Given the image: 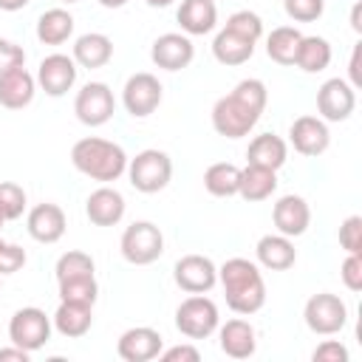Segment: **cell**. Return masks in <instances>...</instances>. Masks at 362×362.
Returning a JSON list of instances; mask_svg holds the SVG:
<instances>
[{"instance_id":"cell-1","label":"cell","mask_w":362,"mask_h":362,"mask_svg":"<svg viewBox=\"0 0 362 362\" xmlns=\"http://www.w3.org/2000/svg\"><path fill=\"white\" fill-rule=\"evenodd\" d=\"M218 283L223 286L226 305L235 314H255L266 303V283L257 263L246 257H229L218 269Z\"/></svg>"},{"instance_id":"cell-2","label":"cell","mask_w":362,"mask_h":362,"mask_svg":"<svg viewBox=\"0 0 362 362\" xmlns=\"http://www.w3.org/2000/svg\"><path fill=\"white\" fill-rule=\"evenodd\" d=\"M71 164L93 178V181H116L127 170V153L122 144L99 139V136H85L71 147Z\"/></svg>"},{"instance_id":"cell-3","label":"cell","mask_w":362,"mask_h":362,"mask_svg":"<svg viewBox=\"0 0 362 362\" xmlns=\"http://www.w3.org/2000/svg\"><path fill=\"white\" fill-rule=\"evenodd\" d=\"M127 178L133 184V189L144 192V195H153V192H161L170 178H173V158L164 153V150H156V147H147L141 153H136V158H127Z\"/></svg>"},{"instance_id":"cell-4","label":"cell","mask_w":362,"mask_h":362,"mask_svg":"<svg viewBox=\"0 0 362 362\" xmlns=\"http://www.w3.org/2000/svg\"><path fill=\"white\" fill-rule=\"evenodd\" d=\"M122 257L133 266H150L164 255V235L153 221H133L119 240Z\"/></svg>"},{"instance_id":"cell-5","label":"cell","mask_w":362,"mask_h":362,"mask_svg":"<svg viewBox=\"0 0 362 362\" xmlns=\"http://www.w3.org/2000/svg\"><path fill=\"white\" fill-rule=\"evenodd\" d=\"M257 119H260V110L252 107L249 102H243L235 90L221 96L212 105V127L218 136H226V139L249 136V130L257 124Z\"/></svg>"},{"instance_id":"cell-6","label":"cell","mask_w":362,"mask_h":362,"mask_svg":"<svg viewBox=\"0 0 362 362\" xmlns=\"http://www.w3.org/2000/svg\"><path fill=\"white\" fill-rule=\"evenodd\" d=\"M221 314L218 305L204 294H189L175 308V328L189 339H206L218 331Z\"/></svg>"},{"instance_id":"cell-7","label":"cell","mask_w":362,"mask_h":362,"mask_svg":"<svg viewBox=\"0 0 362 362\" xmlns=\"http://www.w3.org/2000/svg\"><path fill=\"white\" fill-rule=\"evenodd\" d=\"M303 320L308 325V331L320 334V337H331V334H339L348 322V305L342 303L339 294H331V291H320V294H311L305 308H303Z\"/></svg>"},{"instance_id":"cell-8","label":"cell","mask_w":362,"mask_h":362,"mask_svg":"<svg viewBox=\"0 0 362 362\" xmlns=\"http://www.w3.org/2000/svg\"><path fill=\"white\" fill-rule=\"evenodd\" d=\"M51 328H54V322H51V317L42 308L25 305V308H17L11 314V320H8V339H11V345H20V348L34 354V351L45 348V342L51 339Z\"/></svg>"},{"instance_id":"cell-9","label":"cell","mask_w":362,"mask_h":362,"mask_svg":"<svg viewBox=\"0 0 362 362\" xmlns=\"http://www.w3.org/2000/svg\"><path fill=\"white\" fill-rule=\"evenodd\" d=\"M113 110H116V99H113V90L105 82H88V85H82V90L74 99V113L88 127L107 124L113 119Z\"/></svg>"},{"instance_id":"cell-10","label":"cell","mask_w":362,"mask_h":362,"mask_svg":"<svg viewBox=\"0 0 362 362\" xmlns=\"http://www.w3.org/2000/svg\"><path fill=\"white\" fill-rule=\"evenodd\" d=\"M161 96H164L161 82L153 74H147V71H139V74L127 76V82L122 88V105L136 119L150 116L161 105Z\"/></svg>"},{"instance_id":"cell-11","label":"cell","mask_w":362,"mask_h":362,"mask_svg":"<svg viewBox=\"0 0 362 362\" xmlns=\"http://www.w3.org/2000/svg\"><path fill=\"white\" fill-rule=\"evenodd\" d=\"M356 107V88L339 76L325 79L317 90V110L322 122H345Z\"/></svg>"},{"instance_id":"cell-12","label":"cell","mask_w":362,"mask_h":362,"mask_svg":"<svg viewBox=\"0 0 362 362\" xmlns=\"http://www.w3.org/2000/svg\"><path fill=\"white\" fill-rule=\"evenodd\" d=\"M173 280L187 294H206L218 283V266L206 255H184L173 266Z\"/></svg>"},{"instance_id":"cell-13","label":"cell","mask_w":362,"mask_h":362,"mask_svg":"<svg viewBox=\"0 0 362 362\" xmlns=\"http://www.w3.org/2000/svg\"><path fill=\"white\" fill-rule=\"evenodd\" d=\"M76 62L68 54H48L37 68V85L48 96H65L76 85Z\"/></svg>"},{"instance_id":"cell-14","label":"cell","mask_w":362,"mask_h":362,"mask_svg":"<svg viewBox=\"0 0 362 362\" xmlns=\"http://www.w3.org/2000/svg\"><path fill=\"white\" fill-rule=\"evenodd\" d=\"M161 348H164V337L150 325L127 328L116 342V354L124 362H150L161 354Z\"/></svg>"},{"instance_id":"cell-15","label":"cell","mask_w":362,"mask_h":362,"mask_svg":"<svg viewBox=\"0 0 362 362\" xmlns=\"http://www.w3.org/2000/svg\"><path fill=\"white\" fill-rule=\"evenodd\" d=\"M192 57H195L192 40L178 31H167V34L156 37L153 48H150V59L164 71H181L192 62Z\"/></svg>"},{"instance_id":"cell-16","label":"cell","mask_w":362,"mask_h":362,"mask_svg":"<svg viewBox=\"0 0 362 362\" xmlns=\"http://www.w3.org/2000/svg\"><path fill=\"white\" fill-rule=\"evenodd\" d=\"M288 141L300 156H322L331 144V133L320 116H297L288 127Z\"/></svg>"},{"instance_id":"cell-17","label":"cell","mask_w":362,"mask_h":362,"mask_svg":"<svg viewBox=\"0 0 362 362\" xmlns=\"http://www.w3.org/2000/svg\"><path fill=\"white\" fill-rule=\"evenodd\" d=\"M272 221L280 235L300 238V235H305V229L311 223V206L303 195H294V192L283 195V198H277V204L272 209Z\"/></svg>"},{"instance_id":"cell-18","label":"cell","mask_w":362,"mask_h":362,"mask_svg":"<svg viewBox=\"0 0 362 362\" xmlns=\"http://www.w3.org/2000/svg\"><path fill=\"white\" fill-rule=\"evenodd\" d=\"M124 195L113 187H99L85 201V215L93 226H116L124 218Z\"/></svg>"},{"instance_id":"cell-19","label":"cell","mask_w":362,"mask_h":362,"mask_svg":"<svg viewBox=\"0 0 362 362\" xmlns=\"http://www.w3.org/2000/svg\"><path fill=\"white\" fill-rule=\"evenodd\" d=\"M65 212L57 204H37L25 218V229L37 243H57L65 235Z\"/></svg>"},{"instance_id":"cell-20","label":"cell","mask_w":362,"mask_h":362,"mask_svg":"<svg viewBox=\"0 0 362 362\" xmlns=\"http://www.w3.org/2000/svg\"><path fill=\"white\" fill-rule=\"evenodd\" d=\"M218 345L232 359H249L257 351V334L246 320H226L218 325Z\"/></svg>"},{"instance_id":"cell-21","label":"cell","mask_w":362,"mask_h":362,"mask_svg":"<svg viewBox=\"0 0 362 362\" xmlns=\"http://www.w3.org/2000/svg\"><path fill=\"white\" fill-rule=\"evenodd\" d=\"M175 20H178V25L187 37L209 34L218 23L215 0H181V6L175 11Z\"/></svg>"},{"instance_id":"cell-22","label":"cell","mask_w":362,"mask_h":362,"mask_svg":"<svg viewBox=\"0 0 362 362\" xmlns=\"http://www.w3.org/2000/svg\"><path fill=\"white\" fill-rule=\"evenodd\" d=\"M255 255H257V263L269 272H286L294 266L297 260V249L291 243V238L286 235H263L255 246Z\"/></svg>"},{"instance_id":"cell-23","label":"cell","mask_w":362,"mask_h":362,"mask_svg":"<svg viewBox=\"0 0 362 362\" xmlns=\"http://www.w3.org/2000/svg\"><path fill=\"white\" fill-rule=\"evenodd\" d=\"M71 57H74V62L79 68H90V71L102 68V65H107L113 59V40L107 34H102V31H88V34L76 37Z\"/></svg>"},{"instance_id":"cell-24","label":"cell","mask_w":362,"mask_h":362,"mask_svg":"<svg viewBox=\"0 0 362 362\" xmlns=\"http://www.w3.org/2000/svg\"><path fill=\"white\" fill-rule=\"evenodd\" d=\"M37 90V79L25 68H14L0 76V105L8 110H23L31 105Z\"/></svg>"},{"instance_id":"cell-25","label":"cell","mask_w":362,"mask_h":362,"mask_svg":"<svg viewBox=\"0 0 362 362\" xmlns=\"http://www.w3.org/2000/svg\"><path fill=\"white\" fill-rule=\"evenodd\" d=\"M51 322H54V328H57L62 337L79 339V337H85V334L90 331V325H93V305L59 300V305H57Z\"/></svg>"},{"instance_id":"cell-26","label":"cell","mask_w":362,"mask_h":362,"mask_svg":"<svg viewBox=\"0 0 362 362\" xmlns=\"http://www.w3.org/2000/svg\"><path fill=\"white\" fill-rule=\"evenodd\" d=\"M286 158H288V144L277 133H260L246 147V161L257 164V167L280 170L286 164Z\"/></svg>"},{"instance_id":"cell-27","label":"cell","mask_w":362,"mask_h":362,"mask_svg":"<svg viewBox=\"0 0 362 362\" xmlns=\"http://www.w3.org/2000/svg\"><path fill=\"white\" fill-rule=\"evenodd\" d=\"M277 189V170L269 167H257V164H246L240 170V184H238V195L249 204L255 201H266L272 198V192Z\"/></svg>"},{"instance_id":"cell-28","label":"cell","mask_w":362,"mask_h":362,"mask_svg":"<svg viewBox=\"0 0 362 362\" xmlns=\"http://www.w3.org/2000/svg\"><path fill=\"white\" fill-rule=\"evenodd\" d=\"M255 54V42L246 37H238L229 28H221L212 40V57L221 65H243L246 59H252Z\"/></svg>"},{"instance_id":"cell-29","label":"cell","mask_w":362,"mask_h":362,"mask_svg":"<svg viewBox=\"0 0 362 362\" xmlns=\"http://www.w3.org/2000/svg\"><path fill=\"white\" fill-rule=\"evenodd\" d=\"M294 65L305 74H320L331 65V42L325 37H317V34H303L300 45H297V54H294Z\"/></svg>"},{"instance_id":"cell-30","label":"cell","mask_w":362,"mask_h":362,"mask_svg":"<svg viewBox=\"0 0 362 362\" xmlns=\"http://www.w3.org/2000/svg\"><path fill=\"white\" fill-rule=\"evenodd\" d=\"M74 34V14L65 8H48L37 20V40L42 45H62Z\"/></svg>"},{"instance_id":"cell-31","label":"cell","mask_w":362,"mask_h":362,"mask_svg":"<svg viewBox=\"0 0 362 362\" xmlns=\"http://www.w3.org/2000/svg\"><path fill=\"white\" fill-rule=\"evenodd\" d=\"M300 40H303V34L294 25H277V28H272V34L266 37V54H269V59L277 62V65H294V54H297Z\"/></svg>"},{"instance_id":"cell-32","label":"cell","mask_w":362,"mask_h":362,"mask_svg":"<svg viewBox=\"0 0 362 362\" xmlns=\"http://www.w3.org/2000/svg\"><path fill=\"white\" fill-rule=\"evenodd\" d=\"M238 184H240V167H235L229 161L209 164L206 173H204V187L215 198H232V195H238Z\"/></svg>"},{"instance_id":"cell-33","label":"cell","mask_w":362,"mask_h":362,"mask_svg":"<svg viewBox=\"0 0 362 362\" xmlns=\"http://www.w3.org/2000/svg\"><path fill=\"white\" fill-rule=\"evenodd\" d=\"M59 300L65 303H82V305H93L99 297V283L96 274H82V277H68L59 280Z\"/></svg>"},{"instance_id":"cell-34","label":"cell","mask_w":362,"mask_h":362,"mask_svg":"<svg viewBox=\"0 0 362 362\" xmlns=\"http://www.w3.org/2000/svg\"><path fill=\"white\" fill-rule=\"evenodd\" d=\"M93 257L88 252H79V249H71L65 255H59L57 266H54V274H57V283L59 280H68V277H82V274H93Z\"/></svg>"},{"instance_id":"cell-35","label":"cell","mask_w":362,"mask_h":362,"mask_svg":"<svg viewBox=\"0 0 362 362\" xmlns=\"http://www.w3.org/2000/svg\"><path fill=\"white\" fill-rule=\"evenodd\" d=\"M223 28H229V31H235L238 37H246V40H252V42H257V40L263 37V20H260V14H255V11H249V8H240V11L229 14Z\"/></svg>"},{"instance_id":"cell-36","label":"cell","mask_w":362,"mask_h":362,"mask_svg":"<svg viewBox=\"0 0 362 362\" xmlns=\"http://www.w3.org/2000/svg\"><path fill=\"white\" fill-rule=\"evenodd\" d=\"M0 212L6 221H17L25 212V189L14 181H0Z\"/></svg>"},{"instance_id":"cell-37","label":"cell","mask_w":362,"mask_h":362,"mask_svg":"<svg viewBox=\"0 0 362 362\" xmlns=\"http://www.w3.org/2000/svg\"><path fill=\"white\" fill-rule=\"evenodd\" d=\"M286 14L294 23H314L325 11V0H283Z\"/></svg>"},{"instance_id":"cell-38","label":"cell","mask_w":362,"mask_h":362,"mask_svg":"<svg viewBox=\"0 0 362 362\" xmlns=\"http://www.w3.org/2000/svg\"><path fill=\"white\" fill-rule=\"evenodd\" d=\"M339 246L348 255H362V218L351 215L339 223Z\"/></svg>"},{"instance_id":"cell-39","label":"cell","mask_w":362,"mask_h":362,"mask_svg":"<svg viewBox=\"0 0 362 362\" xmlns=\"http://www.w3.org/2000/svg\"><path fill=\"white\" fill-rule=\"evenodd\" d=\"M25 260H28V257H25V249H23V246L8 243V240L0 238V277L20 272V269L25 266Z\"/></svg>"},{"instance_id":"cell-40","label":"cell","mask_w":362,"mask_h":362,"mask_svg":"<svg viewBox=\"0 0 362 362\" xmlns=\"http://www.w3.org/2000/svg\"><path fill=\"white\" fill-rule=\"evenodd\" d=\"M14 68H25V51L11 40H0V76Z\"/></svg>"},{"instance_id":"cell-41","label":"cell","mask_w":362,"mask_h":362,"mask_svg":"<svg viewBox=\"0 0 362 362\" xmlns=\"http://www.w3.org/2000/svg\"><path fill=\"white\" fill-rule=\"evenodd\" d=\"M339 277H342V283H345L348 291H359L362 288V255H348L342 260Z\"/></svg>"},{"instance_id":"cell-42","label":"cell","mask_w":362,"mask_h":362,"mask_svg":"<svg viewBox=\"0 0 362 362\" xmlns=\"http://www.w3.org/2000/svg\"><path fill=\"white\" fill-rule=\"evenodd\" d=\"M311 359L314 362H348V348L342 342H337V339H325V342H320L314 348Z\"/></svg>"},{"instance_id":"cell-43","label":"cell","mask_w":362,"mask_h":362,"mask_svg":"<svg viewBox=\"0 0 362 362\" xmlns=\"http://www.w3.org/2000/svg\"><path fill=\"white\" fill-rule=\"evenodd\" d=\"M161 362H198L201 359V351L195 345H173V348H161L158 354Z\"/></svg>"},{"instance_id":"cell-44","label":"cell","mask_w":362,"mask_h":362,"mask_svg":"<svg viewBox=\"0 0 362 362\" xmlns=\"http://www.w3.org/2000/svg\"><path fill=\"white\" fill-rule=\"evenodd\" d=\"M8 359H14V362H28V359H31V351H25V348H20V345H14V348H0V362H8Z\"/></svg>"},{"instance_id":"cell-45","label":"cell","mask_w":362,"mask_h":362,"mask_svg":"<svg viewBox=\"0 0 362 362\" xmlns=\"http://www.w3.org/2000/svg\"><path fill=\"white\" fill-rule=\"evenodd\" d=\"M359 51H362V42H356V45H354L351 65H348V71H351V85H354V88H359V85H362V76H359Z\"/></svg>"},{"instance_id":"cell-46","label":"cell","mask_w":362,"mask_h":362,"mask_svg":"<svg viewBox=\"0 0 362 362\" xmlns=\"http://www.w3.org/2000/svg\"><path fill=\"white\" fill-rule=\"evenodd\" d=\"M31 0H0V8L3 11H20V8H25Z\"/></svg>"},{"instance_id":"cell-47","label":"cell","mask_w":362,"mask_h":362,"mask_svg":"<svg viewBox=\"0 0 362 362\" xmlns=\"http://www.w3.org/2000/svg\"><path fill=\"white\" fill-rule=\"evenodd\" d=\"M359 11H362V6L356 3V6H354V11H351V25H354V31H356V34L362 31V23H359Z\"/></svg>"},{"instance_id":"cell-48","label":"cell","mask_w":362,"mask_h":362,"mask_svg":"<svg viewBox=\"0 0 362 362\" xmlns=\"http://www.w3.org/2000/svg\"><path fill=\"white\" fill-rule=\"evenodd\" d=\"M127 0H99V6H105V8H122Z\"/></svg>"},{"instance_id":"cell-49","label":"cell","mask_w":362,"mask_h":362,"mask_svg":"<svg viewBox=\"0 0 362 362\" xmlns=\"http://www.w3.org/2000/svg\"><path fill=\"white\" fill-rule=\"evenodd\" d=\"M144 3H147V6H153V8H167L173 0H144Z\"/></svg>"},{"instance_id":"cell-50","label":"cell","mask_w":362,"mask_h":362,"mask_svg":"<svg viewBox=\"0 0 362 362\" xmlns=\"http://www.w3.org/2000/svg\"><path fill=\"white\" fill-rule=\"evenodd\" d=\"M3 223H6V218H3V212H0V229H3Z\"/></svg>"},{"instance_id":"cell-51","label":"cell","mask_w":362,"mask_h":362,"mask_svg":"<svg viewBox=\"0 0 362 362\" xmlns=\"http://www.w3.org/2000/svg\"><path fill=\"white\" fill-rule=\"evenodd\" d=\"M59 3H79V0H59Z\"/></svg>"}]
</instances>
